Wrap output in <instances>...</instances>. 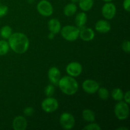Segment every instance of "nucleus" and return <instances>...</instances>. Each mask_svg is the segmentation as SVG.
I'll use <instances>...</instances> for the list:
<instances>
[{"instance_id":"6","label":"nucleus","mask_w":130,"mask_h":130,"mask_svg":"<svg viewBox=\"0 0 130 130\" xmlns=\"http://www.w3.org/2000/svg\"><path fill=\"white\" fill-rule=\"evenodd\" d=\"M43 110L47 113H52L56 111L58 107V102L55 98L50 96L44 99L41 104Z\"/></svg>"},{"instance_id":"25","label":"nucleus","mask_w":130,"mask_h":130,"mask_svg":"<svg viewBox=\"0 0 130 130\" xmlns=\"http://www.w3.org/2000/svg\"><path fill=\"white\" fill-rule=\"evenodd\" d=\"M83 129H87V130H101V128L100 126L96 123H92L91 124H88V125L86 126Z\"/></svg>"},{"instance_id":"3","label":"nucleus","mask_w":130,"mask_h":130,"mask_svg":"<svg viewBox=\"0 0 130 130\" xmlns=\"http://www.w3.org/2000/svg\"><path fill=\"white\" fill-rule=\"evenodd\" d=\"M79 32L78 27L72 25H66L61 29L62 36L69 41H76L79 36Z\"/></svg>"},{"instance_id":"16","label":"nucleus","mask_w":130,"mask_h":130,"mask_svg":"<svg viewBox=\"0 0 130 130\" xmlns=\"http://www.w3.org/2000/svg\"><path fill=\"white\" fill-rule=\"evenodd\" d=\"M86 21H87V15L85 13H79L76 16L75 22H76V25L79 30L84 27L85 24L86 23Z\"/></svg>"},{"instance_id":"7","label":"nucleus","mask_w":130,"mask_h":130,"mask_svg":"<svg viewBox=\"0 0 130 130\" xmlns=\"http://www.w3.org/2000/svg\"><path fill=\"white\" fill-rule=\"evenodd\" d=\"M37 10L43 16L49 17L53 13V8L49 1L47 0H42L37 5Z\"/></svg>"},{"instance_id":"10","label":"nucleus","mask_w":130,"mask_h":130,"mask_svg":"<svg viewBox=\"0 0 130 130\" xmlns=\"http://www.w3.org/2000/svg\"><path fill=\"white\" fill-rule=\"evenodd\" d=\"M82 87L84 91L87 93L93 94L99 90V84L94 80L86 79L83 83Z\"/></svg>"},{"instance_id":"8","label":"nucleus","mask_w":130,"mask_h":130,"mask_svg":"<svg viewBox=\"0 0 130 130\" xmlns=\"http://www.w3.org/2000/svg\"><path fill=\"white\" fill-rule=\"evenodd\" d=\"M102 13L105 19L111 20L115 17L116 13V8L113 3H107L103 6L102 9Z\"/></svg>"},{"instance_id":"21","label":"nucleus","mask_w":130,"mask_h":130,"mask_svg":"<svg viewBox=\"0 0 130 130\" xmlns=\"http://www.w3.org/2000/svg\"><path fill=\"white\" fill-rule=\"evenodd\" d=\"M112 97L114 100L121 101L124 97V93L120 88H115L112 91Z\"/></svg>"},{"instance_id":"5","label":"nucleus","mask_w":130,"mask_h":130,"mask_svg":"<svg viewBox=\"0 0 130 130\" xmlns=\"http://www.w3.org/2000/svg\"><path fill=\"white\" fill-rule=\"evenodd\" d=\"M60 123L63 129L67 130L72 129L75 125L74 117L71 113H63L60 118Z\"/></svg>"},{"instance_id":"18","label":"nucleus","mask_w":130,"mask_h":130,"mask_svg":"<svg viewBox=\"0 0 130 130\" xmlns=\"http://www.w3.org/2000/svg\"><path fill=\"white\" fill-rule=\"evenodd\" d=\"M76 11H77V6L73 3L67 5L63 9V13L67 17H71L74 15Z\"/></svg>"},{"instance_id":"13","label":"nucleus","mask_w":130,"mask_h":130,"mask_svg":"<svg viewBox=\"0 0 130 130\" xmlns=\"http://www.w3.org/2000/svg\"><path fill=\"white\" fill-rule=\"evenodd\" d=\"M80 38L85 41H90L93 39L95 32L91 28H82L79 32Z\"/></svg>"},{"instance_id":"27","label":"nucleus","mask_w":130,"mask_h":130,"mask_svg":"<svg viewBox=\"0 0 130 130\" xmlns=\"http://www.w3.org/2000/svg\"><path fill=\"white\" fill-rule=\"evenodd\" d=\"M8 8L5 5H3L0 4V17L5 16L8 13Z\"/></svg>"},{"instance_id":"2","label":"nucleus","mask_w":130,"mask_h":130,"mask_svg":"<svg viewBox=\"0 0 130 130\" xmlns=\"http://www.w3.org/2000/svg\"><path fill=\"white\" fill-rule=\"evenodd\" d=\"M58 86L61 91L67 95H72L78 90V83L72 76H64L60 78Z\"/></svg>"},{"instance_id":"17","label":"nucleus","mask_w":130,"mask_h":130,"mask_svg":"<svg viewBox=\"0 0 130 130\" xmlns=\"http://www.w3.org/2000/svg\"><path fill=\"white\" fill-rule=\"evenodd\" d=\"M83 118L84 120L90 123H93L95 120V113L93 110L90 109H85L83 111L82 113Z\"/></svg>"},{"instance_id":"29","label":"nucleus","mask_w":130,"mask_h":130,"mask_svg":"<svg viewBox=\"0 0 130 130\" xmlns=\"http://www.w3.org/2000/svg\"><path fill=\"white\" fill-rule=\"evenodd\" d=\"M123 8L126 11L129 12L130 11V0H124L123 2Z\"/></svg>"},{"instance_id":"9","label":"nucleus","mask_w":130,"mask_h":130,"mask_svg":"<svg viewBox=\"0 0 130 130\" xmlns=\"http://www.w3.org/2000/svg\"><path fill=\"white\" fill-rule=\"evenodd\" d=\"M82 66L79 62H73L69 63L66 67L67 73L72 77H77L82 72Z\"/></svg>"},{"instance_id":"4","label":"nucleus","mask_w":130,"mask_h":130,"mask_svg":"<svg viewBox=\"0 0 130 130\" xmlns=\"http://www.w3.org/2000/svg\"><path fill=\"white\" fill-rule=\"evenodd\" d=\"M114 113L116 118L119 120H124L127 119L129 114V105L125 102L119 101V102L116 105Z\"/></svg>"},{"instance_id":"28","label":"nucleus","mask_w":130,"mask_h":130,"mask_svg":"<svg viewBox=\"0 0 130 130\" xmlns=\"http://www.w3.org/2000/svg\"><path fill=\"white\" fill-rule=\"evenodd\" d=\"M34 113V109L31 107H27L24 110V114L26 116H31Z\"/></svg>"},{"instance_id":"30","label":"nucleus","mask_w":130,"mask_h":130,"mask_svg":"<svg viewBox=\"0 0 130 130\" xmlns=\"http://www.w3.org/2000/svg\"><path fill=\"white\" fill-rule=\"evenodd\" d=\"M124 100H125V102L127 103L128 104H129L130 103V92L129 91H128L125 93V95H124Z\"/></svg>"},{"instance_id":"24","label":"nucleus","mask_w":130,"mask_h":130,"mask_svg":"<svg viewBox=\"0 0 130 130\" xmlns=\"http://www.w3.org/2000/svg\"><path fill=\"white\" fill-rule=\"evenodd\" d=\"M44 93L47 97L52 96L55 93V88L53 85H48L44 89Z\"/></svg>"},{"instance_id":"1","label":"nucleus","mask_w":130,"mask_h":130,"mask_svg":"<svg viewBox=\"0 0 130 130\" xmlns=\"http://www.w3.org/2000/svg\"><path fill=\"white\" fill-rule=\"evenodd\" d=\"M10 48L18 54H22L27 52L29 46V41L27 37L22 32H15L8 38Z\"/></svg>"},{"instance_id":"15","label":"nucleus","mask_w":130,"mask_h":130,"mask_svg":"<svg viewBox=\"0 0 130 130\" xmlns=\"http://www.w3.org/2000/svg\"><path fill=\"white\" fill-rule=\"evenodd\" d=\"M48 29L53 34H57L61 30V24L58 20L52 19L48 22Z\"/></svg>"},{"instance_id":"20","label":"nucleus","mask_w":130,"mask_h":130,"mask_svg":"<svg viewBox=\"0 0 130 130\" xmlns=\"http://www.w3.org/2000/svg\"><path fill=\"white\" fill-rule=\"evenodd\" d=\"M0 34L3 39H8L12 34V29L8 25H5L1 29Z\"/></svg>"},{"instance_id":"14","label":"nucleus","mask_w":130,"mask_h":130,"mask_svg":"<svg viewBox=\"0 0 130 130\" xmlns=\"http://www.w3.org/2000/svg\"><path fill=\"white\" fill-rule=\"evenodd\" d=\"M110 24L105 20H100L95 24V29L100 33H107L110 31Z\"/></svg>"},{"instance_id":"34","label":"nucleus","mask_w":130,"mask_h":130,"mask_svg":"<svg viewBox=\"0 0 130 130\" xmlns=\"http://www.w3.org/2000/svg\"><path fill=\"white\" fill-rule=\"evenodd\" d=\"M103 1H105V2H106V3H109V2H110V1H112V0H103Z\"/></svg>"},{"instance_id":"33","label":"nucleus","mask_w":130,"mask_h":130,"mask_svg":"<svg viewBox=\"0 0 130 130\" xmlns=\"http://www.w3.org/2000/svg\"><path fill=\"white\" fill-rule=\"evenodd\" d=\"M79 1V0H71V1H72L73 3H76L78 2Z\"/></svg>"},{"instance_id":"19","label":"nucleus","mask_w":130,"mask_h":130,"mask_svg":"<svg viewBox=\"0 0 130 130\" xmlns=\"http://www.w3.org/2000/svg\"><path fill=\"white\" fill-rule=\"evenodd\" d=\"M79 1L80 8L85 11L91 10L93 6V0H79Z\"/></svg>"},{"instance_id":"32","label":"nucleus","mask_w":130,"mask_h":130,"mask_svg":"<svg viewBox=\"0 0 130 130\" xmlns=\"http://www.w3.org/2000/svg\"><path fill=\"white\" fill-rule=\"evenodd\" d=\"M122 129H124V130H128V128H125V127H121V128H119L117 129V130H122Z\"/></svg>"},{"instance_id":"22","label":"nucleus","mask_w":130,"mask_h":130,"mask_svg":"<svg viewBox=\"0 0 130 130\" xmlns=\"http://www.w3.org/2000/svg\"><path fill=\"white\" fill-rule=\"evenodd\" d=\"M10 46L5 40H0V55H5L8 52Z\"/></svg>"},{"instance_id":"12","label":"nucleus","mask_w":130,"mask_h":130,"mask_svg":"<svg viewBox=\"0 0 130 130\" xmlns=\"http://www.w3.org/2000/svg\"><path fill=\"white\" fill-rule=\"evenodd\" d=\"M13 128L15 130H25L27 126V121L23 116H17L13 121Z\"/></svg>"},{"instance_id":"11","label":"nucleus","mask_w":130,"mask_h":130,"mask_svg":"<svg viewBox=\"0 0 130 130\" xmlns=\"http://www.w3.org/2000/svg\"><path fill=\"white\" fill-rule=\"evenodd\" d=\"M48 78L53 85H57L60 79V71L57 67H52L48 71Z\"/></svg>"},{"instance_id":"31","label":"nucleus","mask_w":130,"mask_h":130,"mask_svg":"<svg viewBox=\"0 0 130 130\" xmlns=\"http://www.w3.org/2000/svg\"><path fill=\"white\" fill-rule=\"evenodd\" d=\"M54 36H55V34H53V33L51 32L50 34H49V36H48V38H49V39H52L53 38H54Z\"/></svg>"},{"instance_id":"23","label":"nucleus","mask_w":130,"mask_h":130,"mask_svg":"<svg viewBox=\"0 0 130 130\" xmlns=\"http://www.w3.org/2000/svg\"><path fill=\"white\" fill-rule=\"evenodd\" d=\"M99 91V96L102 100H105L109 98V91L105 88H100L98 90Z\"/></svg>"},{"instance_id":"26","label":"nucleus","mask_w":130,"mask_h":130,"mask_svg":"<svg viewBox=\"0 0 130 130\" xmlns=\"http://www.w3.org/2000/svg\"><path fill=\"white\" fill-rule=\"evenodd\" d=\"M122 49L126 53L130 52V43L128 40H125L122 43Z\"/></svg>"}]
</instances>
